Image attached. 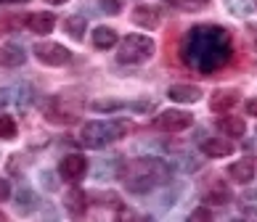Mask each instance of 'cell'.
<instances>
[{
	"mask_svg": "<svg viewBox=\"0 0 257 222\" xmlns=\"http://www.w3.org/2000/svg\"><path fill=\"white\" fill-rule=\"evenodd\" d=\"M233 45H231V35H228L223 27H194L191 32L186 35L183 48H180V56L183 61L191 66V69H199L204 74L217 72L220 66H225L231 61Z\"/></svg>",
	"mask_w": 257,
	"mask_h": 222,
	"instance_id": "1",
	"label": "cell"
},
{
	"mask_svg": "<svg viewBox=\"0 0 257 222\" xmlns=\"http://www.w3.org/2000/svg\"><path fill=\"white\" fill-rule=\"evenodd\" d=\"M173 175L170 164L165 159H157V156H138V159H130L127 164H122L119 169V177H122V185H125L130 193H144L154 190L159 185H165Z\"/></svg>",
	"mask_w": 257,
	"mask_h": 222,
	"instance_id": "2",
	"label": "cell"
},
{
	"mask_svg": "<svg viewBox=\"0 0 257 222\" xmlns=\"http://www.w3.org/2000/svg\"><path fill=\"white\" fill-rule=\"evenodd\" d=\"M133 124L127 119H93V122H85L82 130H80V140L85 148H106L109 143H117L122 140L125 135L130 132Z\"/></svg>",
	"mask_w": 257,
	"mask_h": 222,
	"instance_id": "3",
	"label": "cell"
},
{
	"mask_svg": "<svg viewBox=\"0 0 257 222\" xmlns=\"http://www.w3.org/2000/svg\"><path fill=\"white\" fill-rule=\"evenodd\" d=\"M157 45L149 35H127L117 43V61L119 64H130V66H138V64H146L151 56H154Z\"/></svg>",
	"mask_w": 257,
	"mask_h": 222,
	"instance_id": "4",
	"label": "cell"
},
{
	"mask_svg": "<svg viewBox=\"0 0 257 222\" xmlns=\"http://www.w3.org/2000/svg\"><path fill=\"white\" fill-rule=\"evenodd\" d=\"M32 53L37 56V61L45 64V66H66L72 61V51L64 48L53 40H43V43H35Z\"/></svg>",
	"mask_w": 257,
	"mask_h": 222,
	"instance_id": "5",
	"label": "cell"
},
{
	"mask_svg": "<svg viewBox=\"0 0 257 222\" xmlns=\"http://www.w3.org/2000/svg\"><path fill=\"white\" fill-rule=\"evenodd\" d=\"M151 127H157L162 132H183L188 127H194V114L183 109H167L151 122Z\"/></svg>",
	"mask_w": 257,
	"mask_h": 222,
	"instance_id": "6",
	"label": "cell"
},
{
	"mask_svg": "<svg viewBox=\"0 0 257 222\" xmlns=\"http://www.w3.org/2000/svg\"><path fill=\"white\" fill-rule=\"evenodd\" d=\"M45 119L53 122V124H72V122L80 119V111L72 109L64 98H51L45 103Z\"/></svg>",
	"mask_w": 257,
	"mask_h": 222,
	"instance_id": "7",
	"label": "cell"
},
{
	"mask_svg": "<svg viewBox=\"0 0 257 222\" xmlns=\"http://www.w3.org/2000/svg\"><path fill=\"white\" fill-rule=\"evenodd\" d=\"M88 172V159L82 153H66L59 164V175L66 180V182H80Z\"/></svg>",
	"mask_w": 257,
	"mask_h": 222,
	"instance_id": "8",
	"label": "cell"
},
{
	"mask_svg": "<svg viewBox=\"0 0 257 222\" xmlns=\"http://www.w3.org/2000/svg\"><path fill=\"white\" fill-rule=\"evenodd\" d=\"M239 101H241V93L236 88H220V90L212 93V98H209V111L223 117V114H231L233 106Z\"/></svg>",
	"mask_w": 257,
	"mask_h": 222,
	"instance_id": "9",
	"label": "cell"
},
{
	"mask_svg": "<svg viewBox=\"0 0 257 222\" xmlns=\"http://www.w3.org/2000/svg\"><path fill=\"white\" fill-rule=\"evenodd\" d=\"M88 109L96 114H114V111H125V109L146 111L149 103H130V101H119V98H96V101H90Z\"/></svg>",
	"mask_w": 257,
	"mask_h": 222,
	"instance_id": "10",
	"label": "cell"
},
{
	"mask_svg": "<svg viewBox=\"0 0 257 222\" xmlns=\"http://www.w3.org/2000/svg\"><path fill=\"white\" fill-rule=\"evenodd\" d=\"M64 209L74 222H80L85 217V211H88V193L82 188H69L64 196Z\"/></svg>",
	"mask_w": 257,
	"mask_h": 222,
	"instance_id": "11",
	"label": "cell"
},
{
	"mask_svg": "<svg viewBox=\"0 0 257 222\" xmlns=\"http://www.w3.org/2000/svg\"><path fill=\"white\" fill-rule=\"evenodd\" d=\"M130 22L141 27V30H157V27L162 24V11L157 6H136L130 14Z\"/></svg>",
	"mask_w": 257,
	"mask_h": 222,
	"instance_id": "12",
	"label": "cell"
},
{
	"mask_svg": "<svg viewBox=\"0 0 257 222\" xmlns=\"http://www.w3.org/2000/svg\"><path fill=\"white\" fill-rule=\"evenodd\" d=\"M202 95L204 93L199 85H188V82H178V85H170L167 88V98L173 103H196Z\"/></svg>",
	"mask_w": 257,
	"mask_h": 222,
	"instance_id": "13",
	"label": "cell"
},
{
	"mask_svg": "<svg viewBox=\"0 0 257 222\" xmlns=\"http://www.w3.org/2000/svg\"><path fill=\"white\" fill-rule=\"evenodd\" d=\"M254 161L252 159H236L231 167H228V177H231L236 185H249L254 180Z\"/></svg>",
	"mask_w": 257,
	"mask_h": 222,
	"instance_id": "14",
	"label": "cell"
},
{
	"mask_svg": "<svg viewBox=\"0 0 257 222\" xmlns=\"http://www.w3.org/2000/svg\"><path fill=\"white\" fill-rule=\"evenodd\" d=\"M56 27V16L51 11H35L27 16V30L35 35H51Z\"/></svg>",
	"mask_w": 257,
	"mask_h": 222,
	"instance_id": "15",
	"label": "cell"
},
{
	"mask_svg": "<svg viewBox=\"0 0 257 222\" xmlns=\"http://www.w3.org/2000/svg\"><path fill=\"white\" fill-rule=\"evenodd\" d=\"M202 153L209 159H225L233 153V143L231 140H223V138H207L202 143Z\"/></svg>",
	"mask_w": 257,
	"mask_h": 222,
	"instance_id": "16",
	"label": "cell"
},
{
	"mask_svg": "<svg viewBox=\"0 0 257 222\" xmlns=\"http://www.w3.org/2000/svg\"><path fill=\"white\" fill-rule=\"evenodd\" d=\"M90 40L98 51H111V48H117L119 35H117V30H111V27H96V30L90 32Z\"/></svg>",
	"mask_w": 257,
	"mask_h": 222,
	"instance_id": "17",
	"label": "cell"
},
{
	"mask_svg": "<svg viewBox=\"0 0 257 222\" xmlns=\"http://www.w3.org/2000/svg\"><path fill=\"white\" fill-rule=\"evenodd\" d=\"M217 130L228 138H244L246 132V122L241 117H231V114H223L220 119H217Z\"/></svg>",
	"mask_w": 257,
	"mask_h": 222,
	"instance_id": "18",
	"label": "cell"
},
{
	"mask_svg": "<svg viewBox=\"0 0 257 222\" xmlns=\"http://www.w3.org/2000/svg\"><path fill=\"white\" fill-rule=\"evenodd\" d=\"M27 61V51L19 43H6L3 45V51H0V64L3 66H22Z\"/></svg>",
	"mask_w": 257,
	"mask_h": 222,
	"instance_id": "19",
	"label": "cell"
},
{
	"mask_svg": "<svg viewBox=\"0 0 257 222\" xmlns=\"http://www.w3.org/2000/svg\"><path fill=\"white\" fill-rule=\"evenodd\" d=\"M85 30H88V22L82 16H69L64 19V32L72 37V40H82L85 37Z\"/></svg>",
	"mask_w": 257,
	"mask_h": 222,
	"instance_id": "20",
	"label": "cell"
},
{
	"mask_svg": "<svg viewBox=\"0 0 257 222\" xmlns=\"http://www.w3.org/2000/svg\"><path fill=\"white\" fill-rule=\"evenodd\" d=\"M37 206V198L30 188H19L16 190V209L22 211V214H30V211Z\"/></svg>",
	"mask_w": 257,
	"mask_h": 222,
	"instance_id": "21",
	"label": "cell"
},
{
	"mask_svg": "<svg viewBox=\"0 0 257 222\" xmlns=\"http://www.w3.org/2000/svg\"><path fill=\"white\" fill-rule=\"evenodd\" d=\"M204 201L207 204H215V206H223V204L231 201V190H228L225 185H212L204 193Z\"/></svg>",
	"mask_w": 257,
	"mask_h": 222,
	"instance_id": "22",
	"label": "cell"
},
{
	"mask_svg": "<svg viewBox=\"0 0 257 222\" xmlns=\"http://www.w3.org/2000/svg\"><path fill=\"white\" fill-rule=\"evenodd\" d=\"M165 3L178 8V11H204L209 0H165Z\"/></svg>",
	"mask_w": 257,
	"mask_h": 222,
	"instance_id": "23",
	"label": "cell"
},
{
	"mask_svg": "<svg viewBox=\"0 0 257 222\" xmlns=\"http://www.w3.org/2000/svg\"><path fill=\"white\" fill-rule=\"evenodd\" d=\"M16 135H19V127H16L14 117L3 114V117H0V138H3V140H14Z\"/></svg>",
	"mask_w": 257,
	"mask_h": 222,
	"instance_id": "24",
	"label": "cell"
},
{
	"mask_svg": "<svg viewBox=\"0 0 257 222\" xmlns=\"http://www.w3.org/2000/svg\"><path fill=\"white\" fill-rule=\"evenodd\" d=\"M186 222H215V214H212V209H209V206H196L191 214H188Z\"/></svg>",
	"mask_w": 257,
	"mask_h": 222,
	"instance_id": "25",
	"label": "cell"
},
{
	"mask_svg": "<svg viewBox=\"0 0 257 222\" xmlns=\"http://www.w3.org/2000/svg\"><path fill=\"white\" fill-rule=\"evenodd\" d=\"M239 206H241V211H246V214H257V193H244V196L239 198Z\"/></svg>",
	"mask_w": 257,
	"mask_h": 222,
	"instance_id": "26",
	"label": "cell"
},
{
	"mask_svg": "<svg viewBox=\"0 0 257 222\" xmlns=\"http://www.w3.org/2000/svg\"><path fill=\"white\" fill-rule=\"evenodd\" d=\"M98 6L103 14H111V16L122 14V0H98Z\"/></svg>",
	"mask_w": 257,
	"mask_h": 222,
	"instance_id": "27",
	"label": "cell"
},
{
	"mask_svg": "<svg viewBox=\"0 0 257 222\" xmlns=\"http://www.w3.org/2000/svg\"><path fill=\"white\" fill-rule=\"evenodd\" d=\"M30 103H32V88L27 85V88L19 90V106H22V109H27Z\"/></svg>",
	"mask_w": 257,
	"mask_h": 222,
	"instance_id": "28",
	"label": "cell"
},
{
	"mask_svg": "<svg viewBox=\"0 0 257 222\" xmlns=\"http://www.w3.org/2000/svg\"><path fill=\"white\" fill-rule=\"evenodd\" d=\"M252 8H254V3H252V0H241L239 6H236V3H231V11H233V14H241V16H244V14H249Z\"/></svg>",
	"mask_w": 257,
	"mask_h": 222,
	"instance_id": "29",
	"label": "cell"
},
{
	"mask_svg": "<svg viewBox=\"0 0 257 222\" xmlns=\"http://www.w3.org/2000/svg\"><path fill=\"white\" fill-rule=\"evenodd\" d=\"M8 198H11V182L0 177V201H8Z\"/></svg>",
	"mask_w": 257,
	"mask_h": 222,
	"instance_id": "30",
	"label": "cell"
},
{
	"mask_svg": "<svg viewBox=\"0 0 257 222\" xmlns=\"http://www.w3.org/2000/svg\"><path fill=\"white\" fill-rule=\"evenodd\" d=\"M43 222H61V219H59V211H56V209H53L51 204L45 206V214H43Z\"/></svg>",
	"mask_w": 257,
	"mask_h": 222,
	"instance_id": "31",
	"label": "cell"
},
{
	"mask_svg": "<svg viewBox=\"0 0 257 222\" xmlns=\"http://www.w3.org/2000/svg\"><path fill=\"white\" fill-rule=\"evenodd\" d=\"M40 180H43V185H48V190H56V177L51 175V172H43Z\"/></svg>",
	"mask_w": 257,
	"mask_h": 222,
	"instance_id": "32",
	"label": "cell"
},
{
	"mask_svg": "<svg viewBox=\"0 0 257 222\" xmlns=\"http://www.w3.org/2000/svg\"><path fill=\"white\" fill-rule=\"evenodd\" d=\"M244 111L249 114V117H257V98H249L244 103Z\"/></svg>",
	"mask_w": 257,
	"mask_h": 222,
	"instance_id": "33",
	"label": "cell"
},
{
	"mask_svg": "<svg viewBox=\"0 0 257 222\" xmlns=\"http://www.w3.org/2000/svg\"><path fill=\"white\" fill-rule=\"evenodd\" d=\"M8 101H11V90L0 88V111H3V106H8Z\"/></svg>",
	"mask_w": 257,
	"mask_h": 222,
	"instance_id": "34",
	"label": "cell"
},
{
	"mask_svg": "<svg viewBox=\"0 0 257 222\" xmlns=\"http://www.w3.org/2000/svg\"><path fill=\"white\" fill-rule=\"evenodd\" d=\"M133 222H154L151 217H144V214H138V217H133Z\"/></svg>",
	"mask_w": 257,
	"mask_h": 222,
	"instance_id": "35",
	"label": "cell"
},
{
	"mask_svg": "<svg viewBox=\"0 0 257 222\" xmlns=\"http://www.w3.org/2000/svg\"><path fill=\"white\" fill-rule=\"evenodd\" d=\"M45 3H51V6H61V3H66V0H45Z\"/></svg>",
	"mask_w": 257,
	"mask_h": 222,
	"instance_id": "36",
	"label": "cell"
},
{
	"mask_svg": "<svg viewBox=\"0 0 257 222\" xmlns=\"http://www.w3.org/2000/svg\"><path fill=\"white\" fill-rule=\"evenodd\" d=\"M0 3H27V0H0Z\"/></svg>",
	"mask_w": 257,
	"mask_h": 222,
	"instance_id": "37",
	"label": "cell"
},
{
	"mask_svg": "<svg viewBox=\"0 0 257 222\" xmlns=\"http://www.w3.org/2000/svg\"><path fill=\"white\" fill-rule=\"evenodd\" d=\"M0 222H8V217L3 214V211H0Z\"/></svg>",
	"mask_w": 257,
	"mask_h": 222,
	"instance_id": "38",
	"label": "cell"
}]
</instances>
